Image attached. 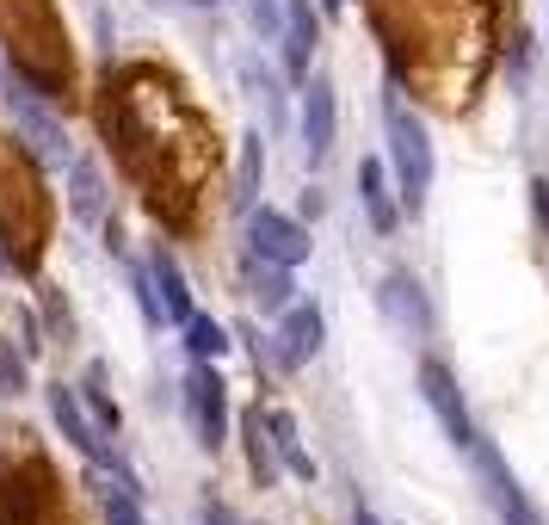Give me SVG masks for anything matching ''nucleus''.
I'll return each instance as SVG.
<instances>
[{
	"mask_svg": "<svg viewBox=\"0 0 549 525\" xmlns=\"http://www.w3.org/2000/svg\"><path fill=\"white\" fill-rule=\"evenodd\" d=\"M389 167H395V204L408 217H420L432 192V136L420 112H408L401 99H389Z\"/></svg>",
	"mask_w": 549,
	"mask_h": 525,
	"instance_id": "nucleus-1",
	"label": "nucleus"
},
{
	"mask_svg": "<svg viewBox=\"0 0 549 525\" xmlns=\"http://www.w3.org/2000/svg\"><path fill=\"white\" fill-rule=\"evenodd\" d=\"M463 458L475 464V476H482V488H488V507L500 513V525H549V519L537 513V501H531L525 488H519V476L506 470V458H500V451H494L488 439H475V445L463 451Z\"/></svg>",
	"mask_w": 549,
	"mask_h": 525,
	"instance_id": "nucleus-2",
	"label": "nucleus"
},
{
	"mask_svg": "<svg viewBox=\"0 0 549 525\" xmlns=\"http://www.w3.org/2000/svg\"><path fill=\"white\" fill-rule=\"evenodd\" d=\"M420 402L432 408L438 433H445L457 451H469L475 439H482V427H475V414H469V402H463V390H457L451 365H438V359H426V365H420Z\"/></svg>",
	"mask_w": 549,
	"mask_h": 525,
	"instance_id": "nucleus-3",
	"label": "nucleus"
},
{
	"mask_svg": "<svg viewBox=\"0 0 549 525\" xmlns=\"http://www.w3.org/2000/svg\"><path fill=\"white\" fill-rule=\"evenodd\" d=\"M247 248L260 254V260H272V266H290L297 272L303 260H309V229L297 223V217H284V210H272V204H260V210H247Z\"/></svg>",
	"mask_w": 549,
	"mask_h": 525,
	"instance_id": "nucleus-4",
	"label": "nucleus"
},
{
	"mask_svg": "<svg viewBox=\"0 0 549 525\" xmlns=\"http://www.w3.org/2000/svg\"><path fill=\"white\" fill-rule=\"evenodd\" d=\"M377 309H383V322L395 328V334H408V340H426L432 328H438V315H432V297H426V285L414 272H383V285H377Z\"/></svg>",
	"mask_w": 549,
	"mask_h": 525,
	"instance_id": "nucleus-5",
	"label": "nucleus"
},
{
	"mask_svg": "<svg viewBox=\"0 0 549 525\" xmlns=\"http://www.w3.org/2000/svg\"><path fill=\"white\" fill-rule=\"evenodd\" d=\"M0 93H7V87H0ZM7 112H13L19 136H25L31 149H38V161H50V167H68V161H75V155H68V130H62V118L50 112L38 93L13 87V93H7Z\"/></svg>",
	"mask_w": 549,
	"mask_h": 525,
	"instance_id": "nucleus-6",
	"label": "nucleus"
},
{
	"mask_svg": "<svg viewBox=\"0 0 549 525\" xmlns=\"http://www.w3.org/2000/svg\"><path fill=\"white\" fill-rule=\"evenodd\" d=\"M186 414H192V433H198L204 451H216L229 439V390H223V377H216L204 359L186 377Z\"/></svg>",
	"mask_w": 549,
	"mask_h": 525,
	"instance_id": "nucleus-7",
	"label": "nucleus"
},
{
	"mask_svg": "<svg viewBox=\"0 0 549 525\" xmlns=\"http://www.w3.org/2000/svg\"><path fill=\"white\" fill-rule=\"evenodd\" d=\"M44 402H50V420L62 427V439L75 445L81 458H93V464H105V458H112V451H105V433L93 427V420H87V408H81V390H75V383H50V390H44Z\"/></svg>",
	"mask_w": 549,
	"mask_h": 525,
	"instance_id": "nucleus-8",
	"label": "nucleus"
},
{
	"mask_svg": "<svg viewBox=\"0 0 549 525\" xmlns=\"http://www.w3.org/2000/svg\"><path fill=\"white\" fill-rule=\"evenodd\" d=\"M321 340H327V322H321V309L315 303H284V322H278V365L284 371H297L321 353Z\"/></svg>",
	"mask_w": 549,
	"mask_h": 525,
	"instance_id": "nucleus-9",
	"label": "nucleus"
},
{
	"mask_svg": "<svg viewBox=\"0 0 549 525\" xmlns=\"http://www.w3.org/2000/svg\"><path fill=\"white\" fill-rule=\"evenodd\" d=\"M278 44H284V75H290V81H309V56H315V44H321V19H315L309 0H284Z\"/></svg>",
	"mask_w": 549,
	"mask_h": 525,
	"instance_id": "nucleus-10",
	"label": "nucleus"
},
{
	"mask_svg": "<svg viewBox=\"0 0 549 525\" xmlns=\"http://www.w3.org/2000/svg\"><path fill=\"white\" fill-rule=\"evenodd\" d=\"M309 93H303V155L321 167L327 161V149H334V81L327 75H315V81H303Z\"/></svg>",
	"mask_w": 549,
	"mask_h": 525,
	"instance_id": "nucleus-11",
	"label": "nucleus"
},
{
	"mask_svg": "<svg viewBox=\"0 0 549 525\" xmlns=\"http://www.w3.org/2000/svg\"><path fill=\"white\" fill-rule=\"evenodd\" d=\"M93 488H99V519L105 525H149L142 519V488L130 470H93Z\"/></svg>",
	"mask_w": 549,
	"mask_h": 525,
	"instance_id": "nucleus-12",
	"label": "nucleus"
},
{
	"mask_svg": "<svg viewBox=\"0 0 549 525\" xmlns=\"http://www.w3.org/2000/svg\"><path fill=\"white\" fill-rule=\"evenodd\" d=\"M149 291H155V303H161V322H186L192 315V285H186V272H179V260L167 254V248H155L149 254Z\"/></svg>",
	"mask_w": 549,
	"mask_h": 525,
	"instance_id": "nucleus-13",
	"label": "nucleus"
},
{
	"mask_svg": "<svg viewBox=\"0 0 549 525\" xmlns=\"http://www.w3.org/2000/svg\"><path fill=\"white\" fill-rule=\"evenodd\" d=\"M358 204H364V217H371L377 235L401 229V204H395V186H389L383 161H358Z\"/></svg>",
	"mask_w": 549,
	"mask_h": 525,
	"instance_id": "nucleus-14",
	"label": "nucleus"
},
{
	"mask_svg": "<svg viewBox=\"0 0 549 525\" xmlns=\"http://www.w3.org/2000/svg\"><path fill=\"white\" fill-rule=\"evenodd\" d=\"M266 433H272V451H278V470H290L297 482H315V458L297 439V420H290L284 408H266Z\"/></svg>",
	"mask_w": 549,
	"mask_h": 525,
	"instance_id": "nucleus-15",
	"label": "nucleus"
},
{
	"mask_svg": "<svg viewBox=\"0 0 549 525\" xmlns=\"http://www.w3.org/2000/svg\"><path fill=\"white\" fill-rule=\"evenodd\" d=\"M68 210H75V223H87V229L105 223V186H99L93 161H68Z\"/></svg>",
	"mask_w": 549,
	"mask_h": 525,
	"instance_id": "nucleus-16",
	"label": "nucleus"
},
{
	"mask_svg": "<svg viewBox=\"0 0 549 525\" xmlns=\"http://www.w3.org/2000/svg\"><path fill=\"white\" fill-rule=\"evenodd\" d=\"M241 439H247V470H253V482L272 488V482H278V451H272V433H266V408L241 414Z\"/></svg>",
	"mask_w": 549,
	"mask_h": 525,
	"instance_id": "nucleus-17",
	"label": "nucleus"
},
{
	"mask_svg": "<svg viewBox=\"0 0 549 525\" xmlns=\"http://www.w3.org/2000/svg\"><path fill=\"white\" fill-rule=\"evenodd\" d=\"M260 180H266V143H260V130H247L241 136V161H235V210H253Z\"/></svg>",
	"mask_w": 549,
	"mask_h": 525,
	"instance_id": "nucleus-18",
	"label": "nucleus"
},
{
	"mask_svg": "<svg viewBox=\"0 0 549 525\" xmlns=\"http://www.w3.org/2000/svg\"><path fill=\"white\" fill-rule=\"evenodd\" d=\"M247 285L260 297V309H284L290 303V266H272L260 254H247Z\"/></svg>",
	"mask_w": 549,
	"mask_h": 525,
	"instance_id": "nucleus-19",
	"label": "nucleus"
},
{
	"mask_svg": "<svg viewBox=\"0 0 549 525\" xmlns=\"http://www.w3.org/2000/svg\"><path fill=\"white\" fill-rule=\"evenodd\" d=\"M179 328H186V353H192V359L216 365V359L229 353V328H223V322H210V315H198V309H192Z\"/></svg>",
	"mask_w": 549,
	"mask_h": 525,
	"instance_id": "nucleus-20",
	"label": "nucleus"
},
{
	"mask_svg": "<svg viewBox=\"0 0 549 525\" xmlns=\"http://www.w3.org/2000/svg\"><path fill=\"white\" fill-rule=\"evenodd\" d=\"M0 488H7V495H13V507L0 501V525H38V513H44V495H38V488H25L19 476H7Z\"/></svg>",
	"mask_w": 549,
	"mask_h": 525,
	"instance_id": "nucleus-21",
	"label": "nucleus"
},
{
	"mask_svg": "<svg viewBox=\"0 0 549 525\" xmlns=\"http://www.w3.org/2000/svg\"><path fill=\"white\" fill-rule=\"evenodd\" d=\"M81 396H87V420H93V427H99V433H118V402L105 396V371H99V365L87 371V390H81Z\"/></svg>",
	"mask_w": 549,
	"mask_h": 525,
	"instance_id": "nucleus-22",
	"label": "nucleus"
},
{
	"mask_svg": "<svg viewBox=\"0 0 549 525\" xmlns=\"http://www.w3.org/2000/svg\"><path fill=\"white\" fill-rule=\"evenodd\" d=\"M25 383H31L25 377V353H13V340H0V396H7V402L25 396Z\"/></svg>",
	"mask_w": 549,
	"mask_h": 525,
	"instance_id": "nucleus-23",
	"label": "nucleus"
},
{
	"mask_svg": "<svg viewBox=\"0 0 549 525\" xmlns=\"http://www.w3.org/2000/svg\"><path fill=\"white\" fill-rule=\"evenodd\" d=\"M253 31H260V38H278V25H284V7H278V0H253Z\"/></svg>",
	"mask_w": 549,
	"mask_h": 525,
	"instance_id": "nucleus-24",
	"label": "nucleus"
},
{
	"mask_svg": "<svg viewBox=\"0 0 549 525\" xmlns=\"http://www.w3.org/2000/svg\"><path fill=\"white\" fill-rule=\"evenodd\" d=\"M198 525H247V519H235L223 501H204V513H198Z\"/></svg>",
	"mask_w": 549,
	"mask_h": 525,
	"instance_id": "nucleus-25",
	"label": "nucleus"
},
{
	"mask_svg": "<svg viewBox=\"0 0 549 525\" xmlns=\"http://www.w3.org/2000/svg\"><path fill=\"white\" fill-rule=\"evenodd\" d=\"M531 210H537V223L549 235V180H531Z\"/></svg>",
	"mask_w": 549,
	"mask_h": 525,
	"instance_id": "nucleus-26",
	"label": "nucleus"
},
{
	"mask_svg": "<svg viewBox=\"0 0 549 525\" xmlns=\"http://www.w3.org/2000/svg\"><path fill=\"white\" fill-rule=\"evenodd\" d=\"M352 525H383V519H377L371 507H352Z\"/></svg>",
	"mask_w": 549,
	"mask_h": 525,
	"instance_id": "nucleus-27",
	"label": "nucleus"
},
{
	"mask_svg": "<svg viewBox=\"0 0 549 525\" xmlns=\"http://www.w3.org/2000/svg\"><path fill=\"white\" fill-rule=\"evenodd\" d=\"M179 7H216V0H179Z\"/></svg>",
	"mask_w": 549,
	"mask_h": 525,
	"instance_id": "nucleus-28",
	"label": "nucleus"
},
{
	"mask_svg": "<svg viewBox=\"0 0 549 525\" xmlns=\"http://www.w3.org/2000/svg\"><path fill=\"white\" fill-rule=\"evenodd\" d=\"M321 7H327V13H340V7H346V0H321Z\"/></svg>",
	"mask_w": 549,
	"mask_h": 525,
	"instance_id": "nucleus-29",
	"label": "nucleus"
},
{
	"mask_svg": "<svg viewBox=\"0 0 549 525\" xmlns=\"http://www.w3.org/2000/svg\"><path fill=\"white\" fill-rule=\"evenodd\" d=\"M0 87H7V81H0Z\"/></svg>",
	"mask_w": 549,
	"mask_h": 525,
	"instance_id": "nucleus-30",
	"label": "nucleus"
}]
</instances>
